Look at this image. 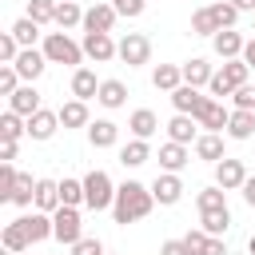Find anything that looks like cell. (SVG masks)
Here are the masks:
<instances>
[{"mask_svg": "<svg viewBox=\"0 0 255 255\" xmlns=\"http://www.w3.org/2000/svg\"><path fill=\"white\" fill-rule=\"evenodd\" d=\"M112 203H116V183H112V175L108 171H88L84 175V207L88 211H112Z\"/></svg>", "mask_w": 255, "mask_h": 255, "instance_id": "obj_3", "label": "cell"}, {"mask_svg": "<svg viewBox=\"0 0 255 255\" xmlns=\"http://www.w3.org/2000/svg\"><path fill=\"white\" fill-rule=\"evenodd\" d=\"M151 207H155V195H151V187H147V183H139V179H124V183L116 187L112 219H116L120 227H128V223H139V219H147V215H151Z\"/></svg>", "mask_w": 255, "mask_h": 255, "instance_id": "obj_1", "label": "cell"}, {"mask_svg": "<svg viewBox=\"0 0 255 255\" xmlns=\"http://www.w3.org/2000/svg\"><path fill=\"white\" fill-rule=\"evenodd\" d=\"M247 251H251V255H255V235H251V239H247Z\"/></svg>", "mask_w": 255, "mask_h": 255, "instance_id": "obj_55", "label": "cell"}, {"mask_svg": "<svg viewBox=\"0 0 255 255\" xmlns=\"http://www.w3.org/2000/svg\"><path fill=\"white\" fill-rule=\"evenodd\" d=\"M16 56H20V40L12 32H4L0 36V64H16Z\"/></svg>", "mask_w": 255, "mask_h": 255, "instance_id": "obj_43", "label": "cell"}, {"mask_svg": "<svg viewBox=\"0 0 255 255\" xmlns=\"http://www.w3.org/2000/svg\"><path fill=\"white\" fill-rule=\"evenodd\" d=\"M243 60H247V68H251V72H255V36H251V40H247V48H243Z\"/></svg>", "mask_w": 255, "mask_h": 255, "instance_id": "obj_53", "label": "cell"}, {"mask_svg": "<svg viewBox=\"0 0 255 255\" xmlns=\"http://www.w3.org/2000/svg\"><path fill=\"white\" fill-rule=\"evenodd\" d=\"M0 243L8 247V251H28L32 247V239H28V231H24V223L20 219H12V223H4V231H0Z\"/></svg>", "mask_w": 255, "mask_h": 255, "instance_id": "obj_30", "label": "cell"}, {"mask_svg": "<svg viewBox=\"0 0 255 255\" xmlns=\"http://www.w3.org/2000/svg\"><path fill=\"white\" fill-rule=\"evenodd\" d=\"M36 183H40V179H32V175L20 171L16 191H12V203H16V207H36Z\"/></svg>", "mask_w": 255, "mask_h": 255, "instance_id": "obj_36", "label": "cell"}, {"mask_svg": "<svg viewBox=\"0 0 255 255\" xmlns=\"http://www.w3.org/2000/svg\"><path fill=\"white\" fill-rule=\"evenodd\" d=\"M64 199H60V179H40L36 183V207L40 211H56Z\"/></svg>", "mask_w": 255, "mask_h": 255, "instance_id": "obj_32", "label": "cell"}, {"mask_svg": "<svg viewBox=\"0 0 255 255\" xmlns=\"http://www.w3.org/2000/svg\"><path fill=\"white\" fill-rule=\"evenodd\" d=\"M16 143H20V139H4V143H0V163H12V159H16Z\"/></svg>", "mask_w": 255, "mask_h": 255, "instance_id": "obj_50", "label": "cell"}, {"mask_svg": "<svg viewBox=\"0 0 255 255\" xmlns=\"http://www.w3.org/2000/svg\"><path fill=\"white\" fill-rule=\"evenodd\" d=\"M211 48H215L219 60H239L243 48H247V40H243V32H235V28H219V32L211 36Z\"/></svg>", "mask_w": 255, "mask_h": 255, "instance_id": "obj_12", "label": "cell"}, {"mask_svg": "<svg viewBox=\"0 0 255 255\" xmlns=\"http://www.w3.org/2000/svg\"><path fill=\"white\" fill-rule=\"evenodd\" d=\"M199 227H203L207 235H227L231 211H227V207H219V211H199Z\"/></svg>", "mask_w": 255, "mask_h": 255, "instance_id": "obj_34", "label": "cell"}, {"mask_svg": "<svg viewBox=\"0 0 255 255\" xmlns=\"http://www.w3.org/2000/svg\"><path fill=\"white\" fill-rule=\"evenodd\" d=\"M16 88H20V72H16L12 64H4V68H0V96H12Z\"/></svg>", "mask_w": 255, "mask_h": 255, "instance_id": "obj_44", "label": "cell"}, {"mask_svg": "<svg viewBox=\"0 0 255 255\" xmlns=\"http://www.w3.org/2000/svg\"><path fill=\"white\" fill-rule=\"evenodd\" d=\"M203 255H227V243H223V235H211L207 239V251Z\"/></svg>", "mask_w": 255, "mask_h": 255, "instance_id": "obj_51", "label": "cell"}, {"mask_svg": "<svg viewBox=\"0 0 255 255\" xmlns=\"http://www.w3.org/2000/svg\"><path fill=\"white\" fill-rule=\"evenodd\" d=\"M247 76H251V68H247V60H243V56H239V60H223V68H215V76H211L207 92H211L215 100H223V96H231L235 88H243V84H247Z\"/></svg>", "mask_w": 255, "mask_h": 255, "instance_id": "obj_4", "label": "cell"}, {"mask_svg": "<svg viewBox=\"0 0 255 255\" xmlns=\"http://www.w3.org/2000/svg\"><path fill=\"white\" fill-rule=\"evenodd\" d=\"M207 239H211V235H207L203 227H199V231H187V235H183V243H187V251H191V255H203V251H207Z\"/></svg>", "mask_w": 255, "mask_h": 255, "instance_id": "obj_45", "label": "cell"}, {"mask_svg": "<svg viewBox=\"0 0 255 255\" xmlns=\"http://www.w3.org/2000/svg\"><path fill=\"white\" fill-rule=\"evenodd\" d=\"M60 199L68 207H84V179H60Z\"/></svg>", "mask_w": 255, "mask_h": 255, "instance_id": "obj_41", "label": "cell"}, {"mask_svg": "<svg viewBox=\"0 0 255 255\" xmlns=\"http://www.w3.org/2000/svg\"><path fill=\"white\" fill-rule=\"evenodd\" d=\"M151 195H155L159 207H175V203L183 199V179H179V171H159V175L151 179Z\"/></svg>", "mask_w": 255, "mask_h": 255, "instance_id": "obj_9", "label": "cell"}, {"mask_svg": "<svg viewBox=\"0 0 255 255\" xmlns=\"http://www.w3.org/2000/svg\"><path fill=\"white\" fill-rule=\"evenodd\" d=\"M96 104H104L108 112L124 108V104H128V84H124V80H104V84H100V96H96Z\"/></svg>", "mask_w": 255, "mask_h": 255, "instance_id": "obj_26", "label": "cell"}, {"mask_svg": "<svg viewBox=\"0 0 255 255\" xmlns=\"http://www.w3.org/2000/svg\"><path fill=\"white\" fill-rule=\"evenodd\" d=\"M167 139H175V143H195V139H199V120L175 112V116L167 120Z\"/></svg>", "mask_w": 255, "mask_h": 255, "instance_id": "obj_16", "label": "cell"}, {"mask_svg": "<svg viewBox=\"0 0 255 255\" xmlns=\"http://www.w3.org/2000/svg\"><path fill=\"white\" fill-rule=\"evenodd\" d=\"M112 4H116V12H120V16H128V20L143 16V8H147V0H112Z\"/></svg>", "mask_w": 255, "mask_h": 255, "instance_id": "obj_46", "label": "cell"}, {"mask_svg": "<svg viewBox=\"0 0 255 255\" xmlns=\"http://www.w3.org/2000/svg\"><path fill=\"white\" fill-rule=\"evenodd\" d=\"M40 28H44V24H36L32 16H20V20H16L8 32L20 40V48H36V40H40Z\"/></svg>", "mask_w": 255, "mask_h": 255, "instance_id": "obj_33", "label": "cell"}, {"mask_svg": "<svg viewBox=\"0 0 255 255\" xmlns=\"http://www.w3.org/2000/svg\"><path fill=\"white\" fill-rule=\"evenodd\" d=\"M239 191H243V199H247V207L255 211V175H247V183H243Z\"/></svg>", "mask_w": 255, "mask_h": 255, "instance_id": "obj_52", "label": "cell"}, {"mask_svg": "<svg viewBox=\"0 0 255 255\" xmlns=\"http://www.w3.org/2000/svg\"><path fill=\"white\" fill-rule=\"evenodd\" d=\"M16 179H20V171H16V163H0V203H12V191H16Z\"/></svg>", "mask_w": 255, "mask_h": 255, "instance_id": "obj_40", "label": "cell"}, {"mask_svg": "<svg viewBox=\"0 0 255 255\" xmlns=\"http://www.w3.org/2000/svg\"><path fill=\"white\" fill-rule=\"evenodd\" d=\"M195 207H199V211H219V207H227V191H223L219 183H211V187H203V191L195 195Z\"/></svg>", "mask_w": 255, "mask_h": 255, "instance_id": "obj_37", "label": "cell"}, {"mask_svg": "<svg viewBox=\"0 0 255 255\" xmlns=\"http://www.w3.org/2000/svg\"><path fill=\"white\" fill-rule=\"evenodd\" d=\"M231 100H235V108H247V112H255V88H251V84L235 88V92H231Z\"/></svg>", "mask_w": 255, "mask_h": 255, "instance_id": "obj_47", "label": "cell"}, {"mask_svg": "<svg viewBox=\"0 0 255 255\" xmlns=\"http://www.w3.org/2000/svg\"><path fill=\"white\" fill-rule=\"evenodd\" d=\"M179 68H183V84H191V88H207L211 76H215V68H211L203 56H191V60L179 64Z\"/></svg>", "mask_w": 255, "mask_h": 255, "instance_id": "obj_24", "label": "cell"}, {"mask_svg": "<svg viewBox=\"0 0 255 255\" xmlns=\"http://www.w3.org/2000/svg\"><path fill=\"white\" fill-rule=\"evenodd\" d=\"M203 104H207V96H203L199 88H191V84H179V88L171 92V108L183 112V116H195Z\"/></svg>", "mask_w": 255, "mask_h": 255, "instance_id": "obj_17", "label": "cell"}, {"mask_svg": "<svg viewBox=\"0 0 255 255\" xmlns=\"http://www.w3.org/2000/svg\"><path fill=\"white\" fill-rule=\"evenodd\" d=\"M12 68L20 72L24 84H36V80L44 76V68H48V56H44V48H20V56H16Z\"/></svg>", "mask_w": 255, "mask_h": 255, "instance_id": "obj_10", "label": "cell"}, {"mask_svg": "<svg viewBox=\"0 0 255 255\" xmlns=\"http://www.w3.org/2000/svg\"><path fill=\"white\" fill-rule=\"evenodd\" d=\"M219 32V24H215V16H211V8H195L191 12V36H215Z\"/></svg>", "mask_w": 255, "mask_h": 255, "instance_id": "obj_38", "label": "cell"}, {"mask_svg": "<svg viewBox=\"0 0 255 255\" xmlns=\"http://www.w3.org/2000/svg\"><path fill=\"white\" fill-rule=\"evenodd\" d=\"M72 255H104V243L92 239V235H84L80 243H72Z\"/></svg>", "mask_w": 255, "mask_h": 255, "instance_id": "obj_48", "label": "cell"}, {"mask_svg": "<svg viewBox=\"0 0 255 255\" xmlns=\"http://www.w3.org/2000/svg\"><path fill=\"white\" fill-rule=\"evenodd\" d=\"M20 223H24V231H28V239L32 243H44V239H52V211H28V215H20Z\"/></svg>", "mask_w": 255, "mask_h": 255, "instance_id": "obj_19", "label": "cell"}, {"mask_svg": "<svg viewBox=\"0 0 255 255\" xmlns=\"http://www.w3.org/2000/svg\"><path fill=\"white\" fill-rule=\"evenodd\" d=\"M52 239H60V243H68V247L84 239V219H80V207L60 203V207L52 211Z\"/></svg>", "mask_w": 255, "mask_h": 255, "instance_id": "obj_5", "label": "cell"}, {"mask_svg": "<svg viewBox=\"0 0 255 255\" xmlns=\"http://www.w3.org/2000/svg\"><path fill=\"white\" fill-rule=\"evenodd\" d=\"M4 255H16V251H8V247H4Z\"/></svg>", "mask_w": 255, "mask_h": 255, "instance_id": "obj_56", "label": "cell"}, {"mask_svg": "<svg viewBox=\"0 0 255 255\" xmlns=\"http://www.w3.org/2000/svg\"><path fill=\"white\" fill-rule=\"evenodd\" d=\"M195 155L207 159V163H219V159H223V131H199Z\"/></svg>", "mask_w": 255, "mask_h": 255, "instance_id": "obj_27", "label": "cell"}, {"mask_svg": "<svg viewBox=\"0 0 255 255\" xmlns=\"http://www.w3.org/2000/svg\"><path fill=\"white\" fill-rule=\"evenodd\" d=\"M231 4H235L239 12H255V0H231Z\"/></svg>", "mask_w": 255, "mask_h": 255, "instance_id": "obj_54", "label": "cell"}, {"mask_svg": "<svg viewBox=\"0 0 255 255\" xmlns=\"http://www.w3.org/2000/svg\"><path fill=\"white\" fill-rule=\"evenodd\" d=\"M159 255H191V251H187V243H183V239H163Z\"/></svg>", "mask_w": 255, "mask_h": 255, "instance_id": "obj_49", "label": "cell"}, {"mask_svg": "<svg viewBox=\"0 0 255 255\" xmlns=\"http://www.w3.org/2000/svg\"><path fill=\"white\" fill-rule=\"evenodd\" d=\"M128 131H131L135 139H151V135L159 131V116H155L151 108H135V112L128 116Z\"/></svg>", "mask_w": 255, "mask_h": 255, "instance_id": "obj_18", "label": "cell"}, {"mask_svg": "<svg viewBox=\"0 0 255 255\" xmlns=\"http://www.w3.org/2000/svg\"><path fill=\"white\" fill-rule=\"evenodd\" d=\"M151 84H155L159 92H175V88L183 84V68H179V64H155Z\"/></svg>", "mask_w": 255, "mask_h": 255, "instance_id": "obj_29", "label": "cell"}, {"mask_svg": "<svg viewBox=\"0 0 255 255\" xmlns=\"http://www.w3.org/2000/svg\"><path fill=\"white\" fill-rule=\"evenodd\" d=\"M207 8H211V16H215V24H219V28H235V24H239V16H243L231 0H219V4H207Z\"/></svg>", "mask_w": 255, "mask_h": 255, "instance_id": "obj_39", "label": "cell"}, {"mask_svg": "<svg viewBox=\"0 0 255 255\" xmlns=\"http://www.w3.org/2000/svg\"><path fill=\"white\" fill-rule=\"evenodd\" d=\"M88 143H92V147H116V143H120V124H112V120H92V124H88Z\"/></svg>", "mask_w": 255, "mask_h": 255, "instance_id": "obj_21", "label": "cell"}, {"mask_svg": "<svg viewBox=\"0 0 255 255\" xmlns=\"http://www.w3.org/2000/svg\"><path fill=\"white\" fill-rule=\"evenodd\" d=\"M100 84H104V80H96L92 68H76V72H72V96H76V100H96V96H100Z\"/></svg>", "mask_w": 255, "mask_h": 255, "instance_id": "obj_25", "label": "cell"}, {"mask_svg": "<svg viewBox=\"0 0 255 255\" xmlns=\"http://www.w3.org/2000/svg\"><path fill=\"white\" fill-rule=\"evenodd\" d=\"M84 56L96 60V64H108L120 56V40H112V32H84Z\"/></svg>", "mask_w": 255, "mask_h": 255, "instance_id": "obj_7", "label": "cell"}, {"mask_svg": "<svg viewBox=\"0 0 255 255\" xmlns=\"http://www.w3.org/2000/svg\"><path fill=\"white\" fill-rule=\"evenodd\" d=\"M8 108H12V112H20L24 120H28V116H36V112L44 108V104H40V92H36V84H20V88L8 96Z\"/></svg>", "mask_w": 255, "mask_h": 255, "instance_id": "obj_15", "label": "cell"}, {"mask_svg": "<svg viewBox=\"0 0 255 255\" xmlns=\"http://www.w3.org/2000/svg\"><path fill=\"white\" fill-rule=\"evenodd\" d=\"M215 183H219L223 191H239V187L247 183V163H243V159L223 155V159L215 163Z\"/></svg>", "mask_w": 255, "mask_h": 255, "instance_id": "obj_11", "label": "cell"}, {"mask_svg": "<svg viewBox=\"0 0 255 255\" xmlns=\"http://www.w3.org/2000/svg\"><path fill=\"white\" fill-rule=\"evenodd\" d=\"M147 159H151V143H147V139H135V135H131V139L120 147V163H124V167H143Z\"/></svg>", "mask_w": 255, "mask_h": 255, "instance_id": "obj_28", "label": "cell"}, {"mask_svg": "<svg viewBox=\"0 0 255 255\" xmlns=\"http://www.w3.org/2000/svg\"><path fill=\"white\" fill-rule=\"evenodd\" d=\"M92 124V116H88V100H68V104H60V128L68 131V128H88Z\"/></svg>", "mask_w": 255, "mask_h": 255, "instance_id": "obj_20", "label": "cell"}, {"mask_svg": "<svg viewBox=\"0 0 255 255\" xmlns=\"http://www.w3.org/2000/svg\"><path fill=\"white\" fill-rule=\"evenodd\" d=\"M20 135H28V120L8 108V112L0 116V139H20Z\"/></svg>", "mask_w": 255, "mask_h": 255, "instance_id": "obj_35", "label": "cell"}, {"mask_svg": "<svg viewBox=\"0 0 255 255\" xmlns=\"http://www.w3.org/2000/svg\"><path fill=\"white\" fill-rule=\"evenodd\" d=\"M44 56H48V64H68L72 72L84 68V44H76L68 32H48L44 36Z\"/></svg>", "mask_w": 255, "mask_h": 255, "instance_id": "obj_2", "label": "cell"}, {"mask_svg": "<svg viewBox=\"0 0 255 255\" xmlns=\"http://www.w3.org/2000/svg\"><path fill=\"white\" fill-rule=\"evenodd\" d=\"M60 131V112H48V108H40L36 116H28V139H52Z\"/></svg>", "mask_w": 255, "mask_h": 255, "instance_id": "obj_14", "label": "cell"}, {"mask_svg": "<svg viewBox=\"0 0 255 255\" xmlns=\"http://www.w3.org/2000/svg\"><path fill=\"white\" fill-rule=\"evenodd\" d=\"M76 24H84L80 0H56V28L64 32V28H76Z\"/></svg>", "mask_w": 255, "mask_h": 255, "instance_id": "obj_31", "label": "cell"}, {"mask_svg": "<svg viewBox=\"0 0 255 255\" xmlns=\"http://www.w3.org/2000/svg\"><path fill=\"white\" fill-rule=\"evenodd\" d=\"M195 120H199V128H203V131H227V120H231V112L223 108V100L207 96V104L195 112Z\"/></svg>", "mask_w": 255, "mask_h": 255, "instance_id": "obj_13", "label": "cell"}, {"mask_svg": "<svg viewBox=\"0 0 255 255\" xmlns=\"http://www.w3.org/2000/svg\"><path fill=\"white\" fill-rule=\"evenodd\" d=\"M116 20H120V12H116V4L112 0H96L92 8H84V32H112L116 28Z\"/></svg>", "mask_w": 255, "mask_h": 255, "instance_id": "obj_8", "label": "cell"}, {"mask_svg": "<svg viewBox=\"0 0 255 255\" xmlns=\"http://www.w3.org/2000/svg\"><path fill=\"white\" fill-rule=\"evenodd\" d=\"M191 163V151H187V143H175V139H167L163 147H159V167L163 171H183Z\"/></svg>", "mask_w": 255, "mask_h": 255, "instance_id": "obj_22", "label": "cell"}, {"mask_svg": "<svg viewBox=\"0 0 255 255\" xmlns=\"http://www.w3.org/2000/svg\"><path fill=\"white\" fill-rule=\"evenodd\" d=\"M104 255H108V251H104Z\"/></svg>", "mask_w": 255, "mask_h": 255, "instance_id": "obj_57", "label": "cell"}, {"mask_svg": "<svg viewBox=\"0 0 255 255\" xmlns=\"http://www.w3.org/2000/svg\"><path fill=\"white\" fill-rule=\"evenodd\" d=\"M227 139H251L255 135V112H247V108H235L231 112V120H227V131H223Z\"/></svg>", "mask_w": 255, "mask_h": 255, "instance_id": "obj_23", "label": "cell"}, {"mask_svg": "<svg viewBox=\"0 0 255 255\" xmlns=\"http://www.w3.org/2000/svg\"><path fill=\"white\" fill-rule=\"evenodd\" d=\"M28 16L36 24H56V0H28Z\"/></svg>", "mask_w": 255, "mask_h": 255, "instance_id": "obj_42", "label": "cell"}, {"mask_svg": "<svg viewBox=\"0 0 255 255\" xmlns=\"http://www.w3.org/2000/svg\"><path fill=\"white\" fill-rule=\"evenodd\" d=\"M120 60H124L128 68H143V64H151V40H147L143 32H128V36H120Z\"/></svg>", "mask_w": 255, "mask_h": 255, "instance_id": "obj_6", "label": "cell"}]
</instances>
